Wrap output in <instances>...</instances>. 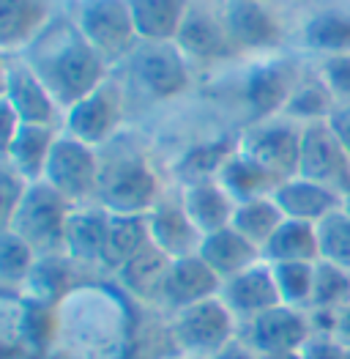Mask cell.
I'll return each instance as SVG.
<instances>
[{
  "label": "cell",
  "mask_w": 350,
  "mask_h": 359,
  "mask_svg": "<svg viewBox=\"0 0 350 359\" xmlns=\"http://www.w3.org/2000/svg\"><path fill=\"white\" fill-rule=\"evenodd\" d=\"M28 63L66 113L107 80V63L77 25H52L28 47Z\"/></svg>",
  "instance_id": "6da1fadb"
},
{
  "label": "cell",
  "mask_w": 350,
  "mask_h": 359,
  "mask_svg": "<svg viewBox=\"0 0 350 359\" xmlns=\"http://www.w3.org/2000/svg\"><path fill=\"white\" fill-rule=\"evenodd\" d=\"M340 209H342L350 217V192H348V195H342V206H340Z\"/></svg>",
  "instance_id": "f6af8a7d"
},
{
  "label": "cell",
  "mask_w": 350,
  "mask_h": 359,
  "mask_svg": "<svg viewBox=\"0 0 350 359\" xmlns=\"http://www.w3.org/2000/svg\"><path fill=\"white\" fill-rule=\"evenodd\" d=\"M225 28L235 47H246V50L271 47L279 39V28L274 17L258 0H230L225 11Z\"/></svg>",
  "instance_id": "7402d4cb"
},
{
  "label": "cell",
  "mask_w": 350,
  "mask_h": 359,
  "mask_svg": "<svg viewBox=\"0 0 350 359\" xmlns=\"http://www.w3.org/2000/svg\"><path fill=\"white\" fill-rule=\"evenodd\" d=\"M282 219H285V214L279 211V206L274 203L271 195H265V198L235 203L233 222L230 225H233L244 239H249L262 252V247L276 233V228L282 225Z\"/></svg>",
  "instance_id": "f546056e"
},
{
  "label": "cell",
  "mask_w": 350,
  "mask_h": 359,
  "mask_svg": "<svg viewBox=\"0 0 350 359\" xmlns=\"http://www.w3.org/2000/svg\"><path fill=\"white\" fill-rule=\"evenodd\" d=\"M143 41H175L189 8L186 0H126Z\"/></svg>",
  "instance_id": "83f0119b"
},
{
  "label": "cell",
  "mask_w": 350,
  "mask_h": 359,
  "mask_svg": "<svg viewBox=\"0 0 350 359\" xmlns=\"http://www.w3.org/2000/svg\"><path fill=\"white\" fill-rule=\"evenodd\" d=\"M28 187H30L28 181L22 179L11 165H3V184H0V192H3V219H6V222L11 219V214L22 203Z\"/></svg>",
  "instance_id": "f35d334b"
},
{
  "label": "cell",
  "mask_w": 350,
  "mask_h": 359,
  "mask_svg": "<svg viewBox=\"0 0 350 359\" xmlns=\"http://www.w3.org/2000/svg\"><path fill=\"white\" fill-rule=\"evenodd\" d=\"M99 149L60 132L41 181H47L71 206H85L99 195Z\"/></svg>",
  "instance_id": "5b68a950"
},
{
  "label": "cell",
  "mask_w": 350,
  "mask_h": 359,
  "mask_svg": "<svg viewBox=\"0 0 350 359\" xmlns=\"http://www.w3.org/2000/svg\"><path fill=\"white\" fill-rule=\"evenodd\" d=\"M175 44L183 55L200 60H219L227 58L235 50L233 39L225 28V22L214 20L205 11H189L183 25L175 36Z\"/></svg>",
  "instance_id": "44dd1931"
},
{
  "label": "cell",
  "mask_w": 350,
  "mask_h": 359,
  "mask_svg": "<svg viewBox=\"0 0 350 359\" xmlns=\"http://www.w3.org/2000/svg\"><path fill=\"white\" fill-rule=\"evenodd\" d=\"M58 135L60 132H55V126L22 123L20 132L6 143V165H11L28 184L41 181Z\"/></svg>",
  "instance_id": "d6986e66"
},
{
  "label": "cell",
  "mask_w": 350,
  "mask_h": 359,
  "mask_svg": "<svg viewBox=\"0 0 350 359\" xmlns=\"http://www.w3.org/2000/svg\"><path fill=\"white\" fill-rule=\"evenodd\" d=\"M219 291H222L219 274L195 252L186 258H175L170 264L156 307L164 310L167 316H175V313H181L197 302L219 297Z\"/></svg>",
  "instance_id": "7c38bea8"
},
{
  "label": "cell",
  "mask_w": 350,
  "mask_h": 359,
  "mask_svg": "<svg viewBox=\"0 0 350 359\" xmlns=\"http://www.w3.org/2000/svg\"><path fill=\"white\" fill-rule=\"evenodd\" d=\"M120 121H123V90L113 80H104L99 88L90 90L85 99H80L74 107L63 113L66 135L93 149H102L110 140H115Z\"/></svg>",
  "instance_id": "ba28073f"
},
{
  "label": "cell",
  "mask_w": 350,
  "mask_h": 359,
  "mask_svg": "<svg viewBox=\"0 0 350 359\" xmlns=\"http://www.w3.org/2000/svg\"><path fill=\"white\" fill-rule=\"evenodd\" d=\"M99 195L96 203L110 214H148L162 201V181L148 165L143 151L118 149V137L99 154Z\"/></svg>",
  "instance_id": "7a4b0ae2"
},
{
  "label": "cell",
  "mask_w": 350,
  "mask_h": 359,
  "mask_svg": "<svg viewBox=\"0 0 350 359\" xmlns=\"http://www.w3.org/2000/svg\"><path fill=\"white\" fill-rule=\"evenodd\" d=\"M170 337L178 348V357L211 359L241 337V324L222 297H214L170 316Z\"/></svg>",
  "instance_id": "3957f363"
},
{
  "label": "cell",
  "mask_w": 350,
  "mask_h": 359,
  "mask_svg": "<svg viewBox=\"0 0 350 359\" xmlns=\"http://www.w3.org/2000/svg\"><path fill=\"white\" fill-rule=\"evenodd\" d=\"M167 359H183V357H167Z\"/></svg>",
  "instance_id": "c3c4849f"
},
{
  "label": "cell",
  "mask_w": 350,
  "mask_h": 359,
  "mask_svg": "<svg viewBox=\"0 0 350 359\" xmlns=\"http://www.w3.org/2000/svg\"><path fill=\"white\" fill-rule=\"evenodd\" d=\"M197 255L219 274L222 283L235 277L238 271L255 266L258 261H262L260 250L249 239H244L233 225H227V228H222V231H214V233L203 236V244H200Z\"/></svg>",
  "instance_id": "ffe728a7"
},
{
  "label": "cell",
  "mask_w": 350,
  "mask_h": 359,
  "mask_svg": "<svg viewBox=\"0 0 350 359\" xmlns=\"http://www.w3.org/2000/svg\"><path fill=\"white\" fill-rule=\"evenodd\" d=\"M181 203L203 236L214 233V231H222L233 222L235 201L216 179L183 184Z\"/></svg>",
  "instance_id": "ac0fdd59"
},
{
  "label": "cell",
  "mask_w": 350,
  "mask_h": 359,
  "mask_svg": "<svg viewBox=\"0 0 350 359\" xmlns=\"http://www.w3.org/2000/svg\"><path fill=\"white\" fill-rule=\"evenodd\" d=\"M183 359H203V357H183Z\"/></svg>",
  "instance_id": "7dc6e473"
},
{
  "label": "cell",
  "mask_w": 350,
  "mask_h": 359,
  "mask_svg": "<svg viewBox=\"0 0 350 359\" xmlns=\"http://www.w3.org/2000/svg\"><path fill=\"white\" fill-rule=\"evenodd\" d=\"M345 304H350V271L328 261H318L309 310H340Z\"/></svg>",
  "instance_id": "d590c367"
},
{
  "label": "cell",
  "mask_w": 350,
  "mask_h": 359,
  "mask_svg": "<svg viewBox=\"0 0 350 359\" xmlns=\"http://www.w3.org/2000/svg\"><path fill=\"white\" fill-rule=\"evenodd\" d=\"M321 80L337 99V104H350V53L328 55L321 69Z\"/></svg>",
  "instance_id": "74e56055"
},
{
  "label": "cell",
  "mask_w": 350,
  "mask_h": 359,
  "mask_svg": "<svg viewBox=\"0 0 350 359\" xmlns=\"http://www.w3.org/2000/svg\"><path fill=\"white\" fill-rule=\"evenodd\" d=\"M148 217V236L150 244L159 247L164 255L170 258H186L195 255L203 244V233L197 231V225L189 219V214L183 209L181 198L178 203L173 201H159L153 209L146 214Z\"/></svg>",
  "instance_id": "2e32d148"
},
{
  "label": "cell",
  "mask_w": 350,
  "mask_h": 359,
  "mask_svg": "<svg viewBox=\"0 0 350 359\" xmlns=\"http://www.w3.org/2000/svg\"><path fill=\"white\" fill-rule=\"evenodd\" d=\"M271 198L285 214V219H301V222H315V225L342 206V195L304 176H290V179L279 181Z\"/></svg>",
  "instance_id": "e0dca14e"
},
{
  "label": "cell",
  "mask_w": 350,
  "mask_h": 359,
  "mask_svg": "<svg viewBox=\"0 0 350 359\" xmlns=\"http://www.w3.org/2000/svg\"><path fill=\"white\" fill-rule=\"evenodd\" d=\"M315 264H301V261L298 264H271L282 304L309 310L312 291H315Z\"/></svg>",
  "instance_id": "836d02e7"
},
{
  "label": "cell",
  "mask_w": 350,
  "mask_h": 359,
  "mask_svg": "<svg viewBox=\"0 0 350 359\" xmlns=\"http://www.w3.org/2000/svg\"><path fill=\"white\" fill-rule=\"evenodd\" d=\"M71 203L58 195L47 181L30 184L22 203L6 222V231L17 233L38 252V255H55L63 252V231Z\"/></svg>",
  "instance_id": "277c9868"
},
{
  "label": "cell",
  "mask_w": 350,
  "mask_h": 359,
  "mask_svg": "<svg viewBox=\"0 0 350 359\" xmlns=\"http://www.w3.org/2000/svg\"><path fill=\"white\" fill-rule=\"evenodd\" d=\"M304 41L312 50H321L328 55H348L350 53V17L340 11H326L318 14L307 28Z\"/></svg>",
  "instance_id": "e575fe53"
},
{
  "label": "cell",
  "mask_w": 350,
  "mask_h": 359,
  "mask_svg": "<svg viewBox=\"0 0 350 359\" xmlns=\"http://www.w3.org/2000/svg\"><path fill=\"white\" fill-rule=\"evenodd\" d=\"M345 351L348 348L334 334H318V332H312V337L301 346L304 359H345Z\"/></svg>",
  "instance_id": "ab89813d"
},
{
  "label": "cell",
  "mask_w": 350,
  "mask_h": 359,
  "mask_svg": "<svg viewBox=\"0 0 350 359\" xmlns=\"http://www.w3.org/2000/svg\"><path fill=\"white\" fill-rule=\"evenodd\" d=\"M345 359H350V348H348V351H345Z\"/></svg>",
  "instance_id": "bcb514c9"
},
{
  "label": "cell",
  "mask_w": 350,
  "mask_h": 359,
  "mask_svg": "<svg viewBox=\"0 0 350 359\" xmlns=\"http://www.w3.org/2000/svg\"><path fill=\"white\" fill-rule=\"evenodd\" d=\"M132 74L150 99H173L189 86L186 55L175 41H146L132 55Z\"/></svg>",
  "instance_id": "8fae6325"
},
{
  "label": "cell",
  "mask_w": 350,
  "mask_h": 359,
  "mask_svg": "<svg viewBox=\"0 0 350 359\" xmlns=\"http://www.w3.org/2000/svg\"><path fill=\"white\" fill-rule=\"evenodd\" d=\"M328 126L350 156V104H337L334 113L328 116Z\"/></svg>",
  "instance_id": "60d3db41"
},
{
  "label": "cell",
  "mask_w": 350,
  "mask_h": 359,
  "mask_svg": "<svg viewBox=\"0 0 350 359\" xmlns=\"http://www.w3.org/2000/svg\"><path fill=\"white\" fill-rule=\"evenodd\" d=\"M148 244H150V236H148L146 214H110L102 266L118 274Z\"/></svg>",
  "instance_id": "4316f807"
},
{
  "label": "cell",
  "mask_w": 350,
  "mask_h": 359,
  "mask_svg": "<svg viewBox=\"0 0 350 359\" xmlns=\"http://www.w3.org/2000/svg\"><path fill=\"white\" fill-rule=\"evenodd\" d=\"M260 359H304L301 351H285V354H271V357H260Z\"/></svg>",
  "instance_id": "ee69618b"
},
{
  "label": "cell",
  "mask_w": 350,
  "mask_h": 359,
  "mask_svg": "<svg viewBox=\"0 0 350 359\" xmlns=\"http://www.w3.org/2000/svg\"><path fill=\"white\" fill-rule=\"evenodd\" d=\"M295 86L298 83H293L290 69L268 63V66L255 69L246 77L244 96H246V104L252 107V113L260 121H265L274 118L279 110H285V104H288V99H290Z\"/></svg>",
  "instance_id": "cb8c5ba5"
},
{
  "label": "cell",
  "mask_w": 350,
  "mask_h": 359,
  "mask_svg": "<svg viewBox=\"0 0 350 359\" xmlns=\"http://www.w3.org/2000/svg\"><path fill=\"white\" fill-rule=\"evenodd\" d=\"M219 297L227 304V310L233 313L235 321L241 327L249 324L252 318L262 316L265 310L282 304L276 283H274V271H271L268 261H258L255 266L238 271L235 277L225 280Z\"/></svg>",
  "instance_id": "4fadbf2b"
},
{
  "label": "cell",
  "mask_w": 350,
  "mask_h": 359,
  "mask_svg": "<svg viewBox=\"0 0 350 359\" xmlns=\"http://www.w3.org/2000/svg\"><path fill=\"white\" fill-rule=\"evenodd\" d=\"M334 107H337V99L331 96V90L326 88L323 80H315V83H298L282 113H285V118L301 121L307 126V123L328 121Z\"/></svg>",
  "instance_id": "d6a6232c"
},
{
  "label": "cell",
  "mask_w": 350,
  "mask_h": 359,
  "mask_svg": "<svg viewBox=\"0 0 350 359\" xmlns=\"http://www.w3.org/2000/svg\"><path fill=\"white\" fill-rule=\"evenodd\" d=\"M321 261L350 271V217L342 209L331 211L318 222Z\"/></svg>",
  "instance_id": "8d00e7d4"
},
{
  "label": "cell",
  "mask_w": 350,
  "mask_h": 359,
  "mask_svg": "<svg viewBox=\"0 0 350 359\" xmlns=\"http://www.w3.org/2000/svg\"><path fill=\"white\" fill-rule=\"evenodd\" d=\"M77 30L107 66L132 58L140 41L126 0H85L77 17Z\"/></svg>",
  "instance_id": "8992f818"
},
{
  "label": "cell",
  "mask_w": 350,
  "mask_h": 359,
  "mask_svg": "<svg viewBox=\"0 0 350 359\" xmlns=\"http://www.w3.org/2000/svg\"><path fill=\"white\" fill-rule=\"evenodd\" d=\"M304 179L323 184L334 189L337 195L350 192V156L331 132L328 121L307 123L301 132V156H298V173Z\"/></svg>",
  "instance_id": "9c48e42d"
},
{
  "label": "cell",
  "mask_w": 350,
  "mask_h": 359,
  "mask_svg": "<svg viewBox=\"0 0 350 359\" xmlns=\"http://www.w3.org/2000/svg\"><path fill=\"white\" fill-rule=\"evenodd\" d=\"M3 102L20 116L22 123H36V126H52L60 110L52 93L44 88V83L36 77V72L28 63L6 66Z\"/></svg>",
  "instance_id": "5bb4252c"
},
{
  "label": "cell",
  "mask_w": 350,
  "mask_h": 359,
  "mask_svg": "<svg viewBox=\"0 0 350 359\" xmlns=\"http://www.w3.org/2000/svg\"><path fill=\"white\" fill-rule=\"evenodd\" d=\"M69 258L63 252L55 255H38L36 266L30 271L22 297L38 304H55L58 297L69 285Z\"/></svg>",
  "instance_id": "4dcf8cb0"
},
{
  "label": "cell",
  "mask_w": 350,
  "mask_h": 359,
  "mask_svg": "<svg viewBox=\"0 0 350 359\" xmlns=\"http://www.w3.org/2000/svg\"><path fill=\"white\" fill-rule=\"evenodd\" d=\"M170 264H173L170 255H164L159 247L148 244V247H143L123 269L118 271V280H120V285H123L134 299L156 304Z\"/></svg>",
  "instance_id": "d4e9b609"
},
{
  "label": "cell",
  "mask_w": 350,
  "mask_h": 359,
  "mask_svg": "<svg viewBox=\"0 0 350 359\" xmlns=\"http://www.w3.org/2000/svg\"><path fill=\"white\" fill-rule=\"evenodd\" d=\"M47 28L44 0H0V44L3 50L30 47Z\"/></svg>",
  "instance_id": "484cf974"
},
{
  "label": "cell",
  "mask_w": 350,
  "mask_h": 359,
  "mask_svg": "<svg viewBox=\"0 0 350 359\" xmlns=\"http://www.w3.org/2000/svg\"><path fill=\"white\" fill-rule=\"evenodd\" d=\"M301 132L304 126H295L290 118H265L255 123L235 149L252 162L265 168L274 179L285 181L298 173V156H301Z\"/></svg>",
  "instance_id": "52a82bcc"
},
{
  "label": "cell",
  "mask_w": 350,
  "mask_h": 359,
  "mask_svg": "<svg viewBox=\"0 0 350 359\" xmlns=\"http://www.w3.org/2000/svg\"><path fill=\"white\" fill-rule=\"evenodd\" d=\"M110 228V211L99 203L71 206L63 231V255L71 264H99Z\"/></svg>",
  "instance_id": "9a60e30c"
},
{
  "label": "cell",
  "mask_w": 350,
  "mask_h": 359,
  "mask_svg": "<svg viewBox=\"0 0 350 359\" xmlns=\"http://www.w3.org/2000/svg\"><path fill=\"white\" fill-rule=\"evenodd\" d=\"M345 348H350V304L337 310V318H334V332H331Z\"/></svg>",
  "instance_id": "b9f144b4"
},
{
  "label": "cell",
  "mask_w": 350,
  "mask_h": 359,
  "mask_svg": "<svg viewBox=\"0 0 350 359\" xmlns=\"http://www.w3.org/2000/svg\"><path fill=\"white\" fill-rule=\"evenodd\" d=\"M211 359H260V357H258V354L238 337V340H233L230 346H225L219 354H214Z\"/></svg>",
  "instance_id": "7bdbcfd3"
},
{
  "label": "cell",
  "mask_w": 350,
  "mask_h": 359,
  "mask_svg": "<svg viewBox=\"0 0 350 359\" xmlns=\"http://www.w3.org/2000/svg\"><path fill=\"white\" fill-rule=\"evenodd\" d=\"M309 337H312L309 310L290 307V304H276V307L265 310L262 316L252 318L249 324L241 327V340L258 357L301 351V346Z\"/></svg>",
  "instance_id": "30bf717a"
},
{
  "label": "cell",
  "mask_w": 350,
  "mask_h": 359,
  "mask_svg": "<svg viewBox=\"0 0 350 359\" xmlns=\"http://www.w3.org/2000/svg\"><path fill=\"white\" fill-rule=\"evenodd\" d=\"M216 181L230 192L235 203H244V201H255V198H265L276 189L279 179H274L265 168H260L258 162H252L249 156H244L241 151L235 149L227 162L222 165Z\"/></svg>",
  "instance_id": "f1b7e54d"
},
{
  "label": "cell",
  "mask_w": 350,
  "mask_h": 359,
  "mask_svg": "<svg viewBox=\"0 0 350 359\" xmlns=\"http://www.w3.org/2000/svg\"><path fill=\"white\" fill-rule=\"evenodd\" d=\"M38 261V252L30 247L25 239H20L11 231H3V244H0V280L6 294L17 291L22 297L25 283H28L30 271Z\"/></svg>",
  "instance_id": "1f68e13d"
},
{
  "label": "cell",
  "mask_w": 350,
  "mask_h": 359,
  "mask_svg": "<svg viewBox=\"0 0 350 359\" xmlns=\"http://www.w3.org/2000/svg\"><path fill=\"white\" fill-rule=\"evenodd\" d=\"M262 261L268 264H315L321 261L318 225L301 219H282L276 233L262 247Z\"/></svg>",
  "instance_id": "603a6c76"
}]
</instances>
